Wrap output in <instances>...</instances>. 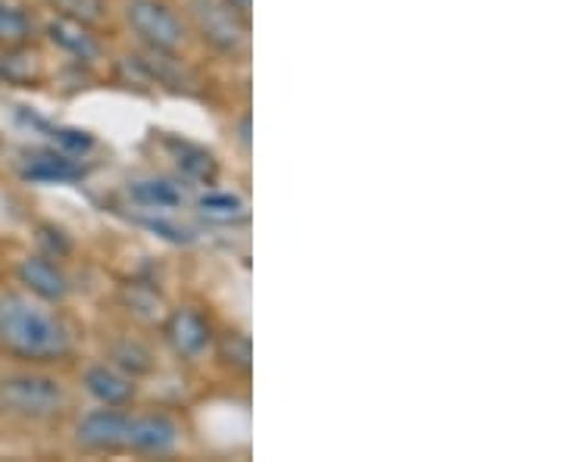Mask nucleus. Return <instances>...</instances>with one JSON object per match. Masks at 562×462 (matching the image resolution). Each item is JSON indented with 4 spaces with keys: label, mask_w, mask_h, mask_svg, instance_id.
I'll use <instances>...</instances> for the list:
<instances>
[{
    "label": "nucleus",
    "mask_w": 562,
    "mask_h": 462,
    "mask_svg": "<svg viewBox=\"0 0 562 462\" xmlns=\"http://www.w3.org/2000/svg\"><path fill=\"white\" fill-rule=\"evenodd\" d=\"M220 357L225 365H232L235 372H250L254 365V347L244 331H225L220 341Z\"/></svg>",
    "instance_id": "16"
},
{
    "label": "nucleus",
    "mask_w": 562,
    "mask_h": 462,
    "mask_svg": "<svg viewBox=\"0 0 562 462\" xmlns=\"http://www.w3.org/2000/svg\"><path fill=\"white\" fill-rule=\"evenodd\" d=\"M0 406L22 419H50L66 406V394L54 379L13 375L0 382Z\"/></svg>",
    "instance_id": "2"
},
{
    "label": "nucleus",
    "mask_w": 562,
    "mask_h": 462,
    "mask_svg": "<svg viewBox=\"0 0 562 462\" xmlns=\"http://www.w3.org/2000/svg\"><path fill=\"white\" fill-rule=\"evenodd\" d=\"M125 20L157 54H176L184 44V25L162 0H132Z\"/></svg>",
    "instance_id": "4"
},
{
    "label": "nucleus",
    "mask_w": 562,
    "mask_h": 462,
    "mask_svg": "<svg viewBox=\"0 0 562 462\" xmlns=\"http://www.w3.org/2000/svg\"><path fill=\"white\" fill-rule=\"evenodd\" d=\"M198 213L216 225H235L247 216V203L241 194H232V191H210L198 201Z\"/></svg>",
    "instance_id": "12"
},
{
    "label": "nucleus",
    "mask_w": 562,
    "mask_h": 462,
    "mask_svg": "<svg viewBox=\"0 0 562 462\" xmlns=\"http://www.w3.org/2000/svg\"><path fill=\"white\" fill-rule=\"evenodd\" d=\"M128 194H132V201L140 203V206H147V210H179L181 203H184V194H181L179 184H172L169 179H140L132 181V188H128Z\"/></svg>",
    "instance_id": "11"
},
{
    "label": "nucleus",
    "mask_w": 562,
    "mask_h": 462,
    "mask_svg": "<svg viewBox=\"0 0 562 462\" xmlns=\"http://www.w3.org/2000/svg\"><path fill=\"white\" fill-rule=\"evenodd\" d=\"M125 297H128L132 313L140 316V319H157V313L162 309L160 294H157V291H150V288H144V284H135L132 291H125Z\"/></svg>",
    "instance_id": "17"
},
{
    "label": "nucleus",
    "mask_w": 562,
    "mask_h": 462,
    "mask_svg": "<svg viewBox=\"0 0 562 462\" xmlns=\"http://www.w3.org/2000/svg\"><path fill=\"white\" fill-rule=\"evenodd\" d=\"M188 13L206 44H213L222 54H238L247 41V25L225 0H188Z\"/></svg>",
    "instance_id": "3"
},
{
    "label": "nucleus",
    "mask_w": 562,
    "mask_h": 462,
    "mask_svg": "<svg viewBox=\"0 0 562 462\" xmlns=\"http://www.w3.org/2000/svg\"><path fill=\"white\" fill-rule=\"evenodd\" d=\"M113 360L120 362L122 369H132V372H147L150 369V353L135 341H122L113 347Z\"/></svg>",
    "instance_id": "18"
},
{
    "label": "nucleus",
    "mask_w": 562,
    "mask_h": 462,
    "mask_svg": "<svg viewBox=\"0 0 562 462\" xmlns=\"http://www.w3.org/2000/svg\"><path fill=\"white\" fill-rule=\"evenodd\" d=\"M176 162H179L181 176L191 181H213L216 172H220L213 154H206L201 147H191V144H181L179 154H176Z\"/></svg>",
    "instance_id": "15"
},
{
    "label": "nucleus",
    "mask_w": 562,
    "mask_h": 462,
    "mask_svg": "<svg viewBox=\"0 0 562 462\" xmlns=\"http://www.w3.org/2000/svg\"><path fill=\"white\" fill-rule=\"evenodd\" d=\"M85 387L103 406H125L135 401V382L113 365H91L85 372Z\"/></svg>",
    "instance_id": "9"
},
{
    "label": "nucleus",
    "mask_w": 562,
    "mask_h": 462,
    "mask_svg": "<svg viewBox=\"0 0 562 462\" xmlns=\"http://www.w3.org/2000/svg\"><path fill=\"white\" fill-rule=\"evenodd\" d=\"M225 3H228V7H232L238 16H241V20L250 22V7H254V0H225Z\"/></svg>",
    "instance_id": "21"
},
{
    "label": "nucleus",
    "mask_w": 562,
    "mask_h": 462,
    "mask_svg": "<svg viewBox=\"0 0 562 462\" xmlns=\"http://www.w3.org/2000/svg\"><path fill=\"white\" fill-rule=\"evenodd\" d=\"M69 328L25 294L0 297V350L25 362H57L69 353Z\"/></svg>",
    "instance_id": "1"
},
{
    "label": "nucleus",
    "mask_w": 562,
    "mask_h": 462,
    "mask_svg": "<svg viewBox=\"0 0 562 462\" xmlns=\"http://www.w3.org/2000/svg\"><path fill=\"white\" fill-rule=\"evenodd\" d=\"M162 331H166V341L169 347L179 353L181 360H198L203 350L210 347V322L203 319L201 313H194V309H176L166 325H162Z\"/></svg>",
    "instance_id": "8"
},
{
    "label": "nucleus",
    "mask_w": 562,
    "mask_h": 462,
    "mask_svg": "<svg viewBox=\"0 0 562 462\" xmlns=\"http://www.w3.org/2000/svg\"><path fill=\"white\" fill-rule=\"evenodd\" d=\"M47 35H50V41L57 47H63L72 57H79V60H98L101 57V44L88 32V22L72 20V16H60V20L50 22Z\"/></svg>",
    "instance_id": "10"
},
{
    "label": "nucleus",
    "mask_w": 562,
    "mask_h": 462,
    "mask_svg": "<svg viewBox=\"0 0 562 462\" xmlns=\"http://www.w3.org/2000/svg\"><path fill=\"white\" fill-rule=\"evenodd\" d=\"M81 172L85 169L76 166L69 154H35L29 160V169H25V176L38 181H72L79 179Z\"/></svg>",
    "instance_id": "13"
},
{
    "label": "nucleus",
    "mask_w": 562,
    "mask_h": 462,
    "mask_svg": "<svg viewBox=\"0 0 562 462\" xmlns=\"http://www.w3.org/2000/svg\"><path fill=\"white\" fill-rule=\"evenodd\" d=\"M128 413H122V406H103L88 413L76 425V441L85 450H122L128 438Z\"/></svg>",
    "instance_id": "5"
},
{
    "label": "nucleus",
    "mask_w": 562,
    "mask_h": 462,
    "mask_svg": "<svg viewBox=\"0 0 562 462\" xmlns=\"http://www.w3.org/2000/svg\"><path fill=\"white\" fill-rule=\"evenodd\" d=\"M16 275L25 284V291H32V297H38V301L60 303L69 297V275L50 257H38V253L25 257Z\"/></svg>",
    "instance_id": "7"
},
{
    "label": "nucleus",
    "mask_w": 562,
    "mask_h": 462,
    "mask_svg": "<svg viewBox=\"0 0 562 462\" xmlns=\"http://www.w3.org/2000/svg\"><path fill=\"white\" fill-rule=\"evenodd\" d=\"M29 38H32V20H29V13L22 7H16V3L0 0V44L22 47Z\"/></svg>",
    "instance_id": "14"
},
{
    "label": "nucleus",
    "mask_w": 562,
    "mask_h": 462,
    "mask_svg": "<svg viewBox=\"0 0 562 462\" xmlns=\"http://www.w3.org/2000/svg\"><path fill=\"white\" fill-rule=\"evenodd\" d=\"M125 447L135 453H144V457H166L179 447V425L162 413L132 416Z\"/></svg>",
    "instance_id": "6"
},
{
    "label": "nucleus",
    "mask_w": 562,
    "mask_h": 462,
    "mask_svg": "<svg viewBox=\"0 0 562 462\" xmlns=\"http://www.w3.org/2000/svg\"><path fill=\"white\" fill-rule=\"evenodd\" d=\"M54 142L60 144L63 154L79 157V154H88V150H91L94 138H91L88 132H81V128H57V132H54Z\"/></svg>",
    "instance_id": "19"
},
{
    "label": "nucleus",
    "mask_w": 562,
    "mask_h": 462,
    "mask_svg": "<svg viewBox=\"0 0 562 462\" xmlns=\"http://www.w3.org/2000/svg\"><path fill=\"white\" fill-rule=\"evenodd\" d=\"M63 16H72L79 22H94L103 16V0H57Z\"/></svg>",
    "instance_id": "20"
}]
</instances>
